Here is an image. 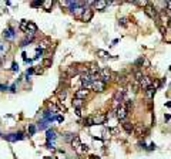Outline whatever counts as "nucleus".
<instances>
[{"label": "nucleus", "mask_w": 171, "mask_h": 159, "mask_svg": "<svg viewBox=\"0 0 171 159\" xmlns=\"http://www.w3.org/2000/svg\"><path fill=\"white\" fill-rule=\"evenodd\" d=\"M144 13L148 16L150 18H153V20H158V17H160V13H158V9L154 6V4H148L147 7H144Z\"/></svg>", "instance_id": "f257e3e1"}, {"label": "nucleus", "mask_w": 171, "mask_h": 159, "mask_svg": "<svg viewBox=\"0 0 171 159\" xmlns=\"http://www.w3.org/2000/svg\"><path fill=\"white\" fill-rule=\"evenodd\" d=\"M127 115H128V109H127V106L124 105V104H121L119 106V109L116 111V118L120 119V121H124L125 118H127Z\"/></svg>", "instance_id": "f03ea898"}, {"label": "nucleus", "mask_w": 171, "mask_h": 159, "mask_svg": "<svg viewBox=\"0 0 171 159\" xmlns=\"http://www.w3.org/2000/svg\"><path fill=\"white\" fill-rule=\"evenodd\" d=\"M153 81H154V80L151 78V77L144 75V77H143V80L138 83V84H140V88L144 89V91H145V89H148V88H151V87H153Z\"/></svg>", "instance_id": "7ed1b4c3"}, {"label": "nucleus", "mask_w": 171, "mask_h": 159, "mask_svg": "<svg viewBox=\"0 0 171 159\" xmlns=\"http://www.w3.org/2000/svg\"><path fill=\"white\" fill-rule=\"evenodd\" d=\"M100 77H101V81L103 83H110L111 81V77H113V74H111V71L108 70V68H101L100 70Z\"/></svg>", "instance_id": "20e7f679"}, {"label": "nucleus", "mask_w": 171, "mask_h": 159, "mask_svg": "<svg viewBox=\"0 0 171 159\" xmlns=\"http://www.w3.org/2000/svg\"><path fill=\"white\" fill-rule=\"evenodd\" d=\"M105 83H103L101 80L100 81H94L93 84H91V89H94L96 92H103L104 89H105Z\"/></svg>", "instance_id": "39448f33"}, {"label": "nucleus", "mask_w": 171, "mask_h": 159, "mask_svg": "<svg viewBox=\"0 0 171 159\" xmlns=\"http://www.w3.org/2000/svg\"><path fill=\"white\" fill-rule=\"evenodd\" d=\"M108 4H111V1H107V0H97L96 3H94V7H96V10H100L103 12Z\"/></svg>", "instance_id": "423d86ee"}, {"label": "nucleus", "mask_w": 171, "mask_h": 159, "mask_svg": "<svg viewBox=\"0 0 171 159\" xmlns=\"http://www.w3.org/2000/svg\"><path fill=\"white\" fill-rule=\"evenodd\" d=\"M87 95H88V89H84V88L74 92V98H79V100H84V98H87Z\"/></svg>", "instance_id": "0eeeda50"}, {"label": "nucleus", "mask_w": 171, "mask_h": 159, "mask_svg": "<svg viewBox=\"0 0 171 159\" xmlns=\"http://www.w3.org/2000/svg\"><path fill=\"white\" fill-rule=\"evenodd\" d=\"M123 129L127 132V134H131V132H134V125L131 124V122H128V121H123Z\"/></svg>", "instance_id": "6e6552de"}, {"label": "nucleus", "mask_w": 171, "mask_h": 159, "mask_svg": "<svg viewBox=\"0 0 171 159\" xmlns=\"http://www.w3.org/2000/svg\"><path fill=\"white\" fill-rule=\"evenodd\" d=\"M91 18H93V10H90V9H86L84 13H83V16H81V20L83 21H91Z\"/></svg>", "instance_id": "1a4fd4ad"}, {"label": "nucleus", "mask_w": 171, "mask_h": 159, "mask_svg": "<svg viewBox=\"0 0 171 159\" xmlns=\"http://www.w3.org/2000/svg\"><path fill=\"white\" fill-rule=\"evenodd\" d=\"M81 141H80V138L79 136H76L74 139H73V142H71V146H73V149H76L79 154H80V149H81Z\"/></svg>", "instance_id": "9d476101"}, {"label": "nucleus", "mask_w": 171, "mask_h": 159, "mask_svg": "<svg viewBox=\"0 0 171 159\" xmlns=\"http://www.w3.org/2000/svg\"><path fill=\"white\" fill-rule=\"evenodd\" d=\"M23 138H24V136H23V134H21V132H17V134H10V135H7V136H6V139H7V141H17V139H23Z\"/></svg>", "instance_id": "9b49d317"}, {"label": "nucleus", "mask_w": 171, "mask_h": 159, "mask_svg": "<svg viewBox=\"0 0 171 159\" xmlns=\"http://www.w3.org/2000/svg\"><path fill=\"white\" fill-rule=\"evenodd\" d=\"M100 70H101V68H100L99 66H96V64L93 63V64H91V66L88 67V74H90V75H94V74H99V72H100Z\"/></svg>", "instance_id": "f8f14e48"}, {"label": "nucleus", "mask_w": 171, "mask_h": 159, "mask_svg": "<svg viewBox=\"0 0 171 159\" xmlns=\"http://www.w3.org/2000/svg\"><path fill=\"white\" fill-rule=\"evenodd\" d=\"M133 75H134V78H136V81H141L143 80V77H144V74H143V70H140V68H136L134 72H133Z\"/></svg>", "instance_id": "ddd939ff"}, {"label": "nucleus", "mask_w": 171, "mask_h": 159, "mask_svg": "<svg viewBox=\"0 0 171 159\" xmlns=\"http://www.w3.org/2000/svg\"><path fill=\"white\" fill-rule=\"evenodd\" d=\"M50 44H51V40H50V38H44V40H41V41H40V46H39V48H40V50H44V48H47Z\"/></svg>", "instance_id": "4468645a"}, {"label": "nucleus", "mask_w": 171, "mask_h": 159, "mask_svg": "<svg viewBox=\"0 0 171 159\" xmlns=\"http://www.w3.org/2000/svg\"><path fill=\"white\" fill-rule=\"evenodd\" d=\"M155 91H157V89L154 88V87L145 89V97H147V100H153L154 95H155Z\"/></svg>", "instance_id": "2eb2a0df"}, {"label": "nucleus", "mask_w": 171, "mask_h": 159, "mask_svg": "<svg viewBox=\"0 0 171 159\" xmlns=\"http://www.w3.org/2000/svg\"><path fill=\"white\" fill-rule=\"evenodd\" d=\"M4 37L6 38H13L14 37V29L13 27H9L7 30H4Z\"/></svg>", "instance_id": "dca6fc26"}, {"label": "nucleus", "mask_w": 171, "mask_h": 159, "mask_svg": "<svg viewBox=\"0 0 171 159\" xmlns=\"http://www.w3.org/2000/svg\"><path fill=\"white\" fill-rule=\"evenodd\" d=\"M56 94H57V97H59L60 101H64V98L67 97V89H60V91H57Z\"/></svg>", "instance_id": "f3484780"}, {"label": "nucleus", "mask_w": 171, "mask_h": 159, "mask_svg": "<svg viewBox=\"0 0 171 159\" xmlns=\"http://www.w3.org/2000/svg\"><path fill=\"white\" fill-rule=\"evenodd\" d=\"M37 31V26L34 24L33 21H29L27 24V33H36Z\"/></svg>", "instance_id": "a211bd4d"}, {"label": "nucleus", "mask_w": 171, "mask_h": 159, "mask_svg": "<svg viewBox=\"0 0 171 159\" xmlns=\"http://www.w3.org/2000/svg\"><path fill=\"white\" fill-rule=\"evenodd\" d=\"M73 106H74L76 109H81V106H83V100L74 98V100H73Z\"/></svg>", "instance_id": "6ab92c4d"}, {"label": "nucleus", "mask_w": 171, "mask_h": 159, "mask_svg": "<svg viewBox=\"0 0 171 159\" xmlns=\"http://www.w3.org/2000/svg\"><path fill=\"white\" fill-rule=\"evenodd\" d=\"M46 136H47L49 141H50V139H56V132H54L53 129H47V131H46Z\"/></svg>", "instance_id": "aec40b11"}, {"label": "nucleus", "mask_w": 171, "mask_h": 159, "mask_svg": "<svg viewBox=\"0 0 171 159\" xmlns=\"http://www.w3.org/2000/svg\"><path fill=\"white\" fill-rule=\"evenodd\" d=\"M97 55L100 57V58H110L111 55L107 53V51H104V50H97Z\"/></svg>", "instance_id": "412c9836"}, {"label": "nucleus", "mask_w": 171, "mask_h": 159, "mask_svg": "<svg viewBox=\"0 0 171 159\" xmlns=\"http://www.w3.org/2000/svg\"><path fill=\"white\" fill-rule=\"evenodd\" d=\"M27 24H29V21H27V20H21V23H20V26H19V29L27 33Z\"/></svg>", "instance_id": "4be33fe9"}, {"label": "nucleus", "mask_w": 171, "mask_h": 159, "mask_svg": "<svg viewBox=\"0 0 171 159\" xmlns=\"http://www.w3.org/2000/svg\"><path fill=\"white\" fill-rule=\"evenodd\" d=\"M96 124V121H94V118L93 117H88V118H86L84 119V125L86 126H91V125Z\"/></svg>", "instance_id": "5701e85b"}, {"label": "nucleus", "mask_w": 171, "mask_h": 159, "mask_svg": "<svg viewBox=\"0 0 171 159\" xmlns=\"http://www.w3.org/2000/svg\"><path fill=\"white\" fill-rule=\"evenodd\" d=\"M43 7H44V10H50L51 7H53V1L51 0H47V1H43Z\"/></svg>", "instance_id": "b1692460"}, {"label": "nucleus", "mask_w": 171, "mask_h": 159, "mask_svg": "<svg viewBox=\"0 0 171 159\" xmlns=\"http://www.w3.org/2000/svg\"><path fill=\"white\" fill-rule=\"evenodd\" d=\"M41 67H44V68L51 67V58H44V60L41 61Z\"/></svg>", "instance_id": "393cba45"}, {"label": "nucleus", "mask_w": 171, "mask_h": 159, "mask_svg": "<svg viewBox=\"0 0 171 159\" xmlns=\"http://www.w3.org/2000/svg\"><path fill=\"white\" fill-rule=\"evenodd\" d=\"M144 61H145V57H140V58H137V60H136L134 66H136L137 68H138L140 66H143V64H144Z\"/></svg>", "instance_id": "a878e982"}, {"label": "nucleus", "mask_w": 171, "mask_h": 159, "mask_svg": "<svg viewBox=\"0 0 171 159\" xmlns=\"http://www.w3.org/2000/svg\"><path fill=\"white\" fill-rule=\"evenodd\" d=\"M76 136H74V134H70V132H67L66 135H64V139L68 142H73V139H74Z\"/></svg>", "instance_id": "bb28decb"}, {"label": "nucleus", "mask_w": 171, "mask_h": 159, "mask_svg": "<svg viewBox=\"0 0 171 159\" xmlns=\"http://www.w3.org/2000/svg\"><path fill=\"white\" fill-rule=\"evenodd\" d=\"M29 134H30V135H34V134H36V126H34V125H30V126H29Z\"/></svg>", "instance_id": "cd10ccee"}, {"label": "nucleus", "mask_w": 171, "mask_h": 159, "mask_svg": "<svg viewBox=\"0 0 171 159\" xmlns=\"http://www.w3.org/2000/svg\"><path fill=\"white\" fill-rule=\"evenodd\" d=\"M87 151H88V146L83 143V145H81V149H80V154H86Z\"/></svg>", "instance_id": "c85d7f7f"}, {"label": "nucleus", "mask_w": 171, "mask_h": 159, "mask_svg": "<svg viewBox=\"0 0 171 159\" xmlns=\"http://www.w3.org/2000/svg\"><path fill=\"white\" fill-rule=\"evenodd\" d=\"M32 6H33V7H40V6H43V1H40V0H39V1H33Z\"/></svg>", "instance_id": "c756f323"}, {"label": "nucleus", "mask_w": 171, "mask_h": 159, "mask_svg": "<svg viewBox=\"0 0 171 159\" xmlns=\"http://www.w3.org/2000/svg\"><path fill=\"white\" fill-rule=\"evenodd\" d=\"M47 125H46V121H41V122H39V129H44Z\"/></svg>", "instance_id": "7c9ffc66"}, {"label": "nucleus", "mask_w": 171, "mask_h": 159, "mask_svg": "<svg viewBox=\"0 0 171 159\" xmlns=\"http://www.w3.org/2000/svg\"><path fill=\"white\" fill-rule=\"evenodd\" d=\"M143 66H144L145 68H150V67H151V63H150L147 58H145V61H144V64H143Z\"/></svg>", "instance_id": "2f4dec72"}, {"label": "nucleus", "mask_w": 171, "mask_h": 159, "mask_svg": "<svg viewBox=\"0 0 171 159\" xmlns=\"http://www.w3.org/2000/svg\"><path fill=\"white\" fill-rule=\"evenodd\" d=\"M29 43H30V40H29V38H26V40H23V41H21V44H20V46H21V47H24V46H27Z\"/></svg>", "instance_id": "473e14b6"}, {"label": "nucleus", "mask_w": 171, "mask_h": 159, "mask_svg": "<svg viewBox=\"0 0 171 159\" xmlns=\"http://www.w3.org/2000/svg\"><path fill=\"white\" fill-rule=\"evenodd\" d=\"M119 21H120V24H121V26H125V24H127V20H125V18H120Z\"/></svg>", "instance_id": "72a5a7b5"}, {"label": "nucleus", "mask_w": 171, "mask_h": 159, "mask_svg": "<svg viewBox=\"0 0 171 159\" xmlns=\"http://www.w3.org/2000/svg\"><path fill=\"white\" fill-rule=\"evenodd\" d=\"M56 119H57L59 122H63V119H64V118H63L61 115H57V117H56Z\"/></svg>", "instance_id": "f704fd0d"}, {"label": "nucleus", "mask_w": 171, "mask_h": 159, "mask_svg": "<svg viewBox=\"0 0 171 159\" xmlns=\"http://www.w3.org/2000/svg\"><path fill=\"white\" fill-rule=\"evenodd\" d=\"M12 70H13V71H16V70H19V66H17L16 63H13V66H12Z\"/></svg>", "instance_id": "c9c22d12"}, {"label": "nucleus", "mask_w": 171, "mask_h": 159, "mask_svg": "<svg viewBox=\"0 0 171 159\" xmlns=\"http://www.w3.org/2000/svg\"><path fill=\"white\" fill-rule=\"evenodd\" d=\"M59 109L60 111H66V106L63 105V104H59Z\"/></svg>", "instance_id": "e433bc0d"}, {"label": "nucleus", "mask_w": 171, "mask_h": 159, "mask_svg": "<svg viewBox=\"0 0 171 159\" xmlns=\"http://www.w3.org/2000/svg\"><path fill=\"white\" fill-rule=\"evenodd\" d=\"M148 149H150V151H153V149H155V143H150V146H148Z\"/></svg>", "instance_id": "4c0bfd02"}, {"label": "nucleus", "mask_w": 171, "mask_h": 159, "mask_svg": "<svg viewBox=\"0 0 171 159\" xmlns=\"http://www.w3.org/2000/svg\"><path fill=\"white\" fill-rule=\"evenodd\" d=\"M34 72H36V74H41V72H43V68H36Z\"/></svg>", "instance_id": "58836bf2"}, {"label": "nucleus", "mask_w": 171, "mask_h": 159, "mask_svg": "<svg viewBox=\"0 0 171 159\" xmlns=\"http://www.w3.org/2000/svg\"><path fill=\"white\" fill-rule=\"evenodd\" d=\"M33 72H34V70H33V68H30V70H27V72H26V75L29 77V75H30V74H33Z\"/></svg>", "instance_id": "ea45409f"}, {"label": "nucleus", "mask_w": 171, "mask_h": 159, "mask_svg": "<svg viewBox=\"0 0 171 159\" xmlns=\"http://www.w3.org/2000/svg\"><path fill=\"white\" fill-rule=\"evenodd\" d=\"M76 115L77 117H81V109H76Z\"/></svg>", "instance_id": "a19ab883"}, {"label": "nucleus", "mask_w": 171, "mask_h": 159, "mask_svg": "<svg viewBox=\"0 0 171 159\" xmlns=\"http://www.w3.org/2000/svg\"><path fill=\"white\" fill-rule=\"evenodd\" d=\"M171 10V1H167V12Z\"/></svg>", "instance_id": "79ce46f5"}, {"label": "nucleus", "mask_w": 171, "mask_h": 159, "mask_svg": "<svg viewBox=\"0 0 171 159\" xmlns=\"http://www.w3.org/2000/svg\"><path fill=\"white\" fill-rule=\"evenodd\" d=\"M1 48H3V47H1V46H0V51H1Z\"/></svg>", "instance_id": "37998d69"}, {"label": "nucleus", "mask_w": 171, "mask_h": 159, "mask_svg": "<svg viewBox=\"0 0 171 159\" xmlns=\"http://www.w3.org/2000/svg\"><path fill=\"white\" fill-rule=\"evenodd\" d=\"M170 70H171V67H170Z\"/></svg>", "instance_id": "c03bdc74"}, {"label": "nucleus", "mask_w": 171, "mask_h": 159, "mask_svg": "<svg viewBox=\"0 0 171 159\" xmlns=\"http://www.w3.org/2000/svg\"><path fill=\"white\" fill-rule=\"evenodd\" d=\"M170 87H171V84H170Z\"/></svg>", "instance_id": "a18cd8bd"}]
</instances>
